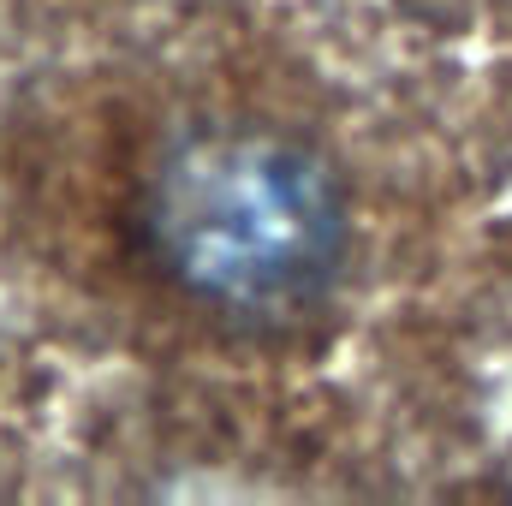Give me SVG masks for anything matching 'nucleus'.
<instances>
[{"instance_id": "1", "label": "nucleus", "mask_w": 512, "mask_h": 506, "mask_svg": "<svg viewBox=\"0 0 512 506\" xmlns=\"http://www.w3.org/2000/svg\"><path fill=\"white\" fill-rule=\"evenodd\" d=\"M161 268L227 316H292L334 280L346 209L334 173L262 126L179 137L143 209Z\"/></svg>"}]
</instances>
